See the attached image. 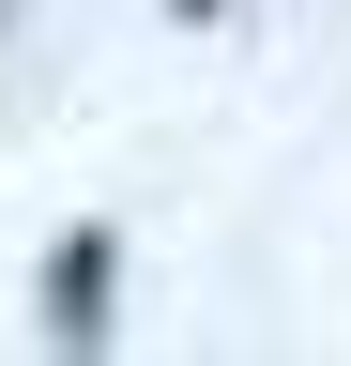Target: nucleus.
<instances>
[{"mask_svg": "<svg viewBox=\"0 0 351 366\" xmlns=\"http://www.w3.org/2000/svg\"><path fill=\"white\" fill-rule=\"evenodd\" d=\"M107 274H122L107 229H76V244L46 259V336H61V351H92V336H107Z\"/></svg>", "mask_w": 351, "mask_h": 366, "instance_id": "f257e3e1", "label": "nucleus"}, {"mask_svg": "<svg viewBox=\"0 0 351 366\" xmlns=\"http://www.w3.org/2000/svg\"><path fill=\"white\" fill-rule=\"evenodd\" d=\"M168 16H229V0H168Z\"/></svg>", "mask_w": 351, "mask_h": 366, "instance_id": "f03ea898", "label": "nucleus"}]
</instances>
